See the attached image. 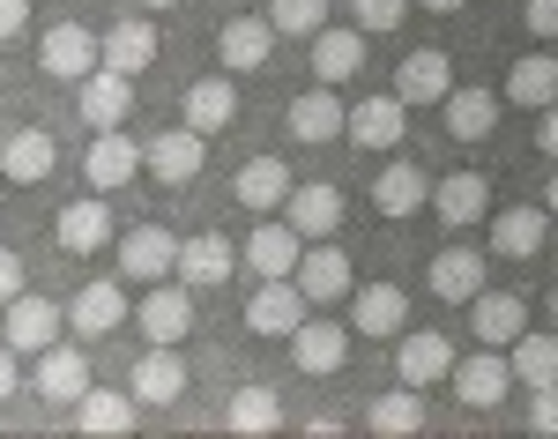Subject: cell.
Returning a JSON list of instances; mask_svg holds the SVG:
<instances>
[{
    "instance_id": "1",
    "label": "cell",
    "mask_w": 558,
    "mask_h": 439,
    "mask_svg": "<svg viewBox=\"0 0 558 439\" xmlns=\"http://www.w3.org/2000/svg\"><path fill=\"white\" fill-rule=\"evenodd\" d=\"M291 283H299L305 306H336V298H350L357 268H350V254L336 246V239H305V246H299V268H291Z\"/></svg>"
},
{
    "instance_id": "2",
    "label": "cell",
    "mask_w": 558,
    "mask_h": 439,
    "mask_svg": "<svg viewBox=\"0 0 558 439\" xmlns=\"http://www.w3.org/2000/svg\"><path fill=\"white\" fill-rule=\"evenodd\" d=\"M0 313H8V351H15V357H38L45 343H60V328H68V313L52 306V298H38L31 283H23Z\"/></svg>"
},
{
    "instance_id": "3",
    "label": "cell",
    "mask_w": 558,
    "mask_h": 439,
    "mask_svg": "<svg viewBox=\"0 0 558 439\" xmlns=\"http://www.w3.org/2000/svg\"><path fill=\"white\" fill-rule=\"evenodd\" d=\"M343 134L357 149H380L387 157V149H402V134H410V105H402L395 89H387V97H357L343 112Z\"/></svg>"
},
{
    "instance_id": "4",
    "label": "cell",
    "mask_w": 558,
    "mask_h": 439,
    "mask_svg": "<svg viewBox=\"0 0 558 439\" xmlns=\"http://www.w3.org/2000/svg\"><path fill=\"white\" fill-rule=\"evenodd\" d=\"M231 268H239V246H231V239H216V231L179 239V254H172V276L186 283V291H223V283H231Z\"/></svg>"
},
{
    "instance_id": "5",
    "label": "cell",
    "mask_w": 558,
    "mask_h": 439,
    "mask_svg": "<svg viewBox=\"0 0 558 439\" xmlns=\"http://www.w3.org/2000/svg\"><path fill=\"white\" fill-rule=\"evenodd\" d=\"M75 112H83V127H120L134 112V75H112V68H89L75 75Z\"/></svg>"
},
{
    "instance_id": "6",
    "label": "cell",
    "mask_w": 558,
    "mask_h": 439,
    "mask_svg": "<svg viewBox=\"0 0 558 439\" xmlns=\"http://www.w3.org/2000/svg\"><path fill=\"white\" fill-rule=\"evenodd\" d=\"M186 357H179V343H149V351L134 357V380H128V395L134 402H149V410H165V402L186 395Z\"/></svg>"
},
{
    "instance_id": "7",
    "label": "cell",
    "mask_w": 558,
    "mask_h": 439,
    "mask_svg": "<svg viewBox=\"0 0 558 439\" xmlns=\"http://www.w3.org/2000/svg\"><path fill=\"white\" fill-rule=\"evenodd\" d=\"M128 320L149 343H179V336L194 328V298H186V283H149L142 306H128Z\"/></svg>"
},
{
    "instance_id": "8",
    "label": "cell",
    "mask_w": 558,
    "mask_h": 439,
    "mask_svg": "<svg viewBox=\"0 0 558 439\" xmlns=\"http://www.w3.org/2000/svg\"><path fill=\"white\" fill-rule=\"evenodd\" d=\"M447 365H454V343L447 336H432V328H417V336H395V380L402 388H439L447 380Z\"/></svg>"
},
{
    "instance_id": "9",
    "label": "cell",
    "mask_w": 558,
    "mask_h": 439,
    "mask_svg": "<svg viewBox=\"0 0 558 439\" xmlns=\"http://www.w3.org/2000/svg\"><path fill=\"white\" fill-rule=\"evenodd\" d=\"M134 172H142V142H128L120 127H97V134H89V157H83L89 194H112V186H128Z\"/></svg>"
},
{
    "instance_id": "10",
    "label": "cell",
    "mask_w": 558,
    "mask_h": 439,
    "mask_svg": "<svg viewBox=\"0 0 558 439\" xmlns=\"http://www.w3.org/2000/svg\"><path fill=\"white\" fill-rule=\"evenodd\" d=\"M425 209L447 223V231H462V223H484V217H492V186H484V172H447L425 194Z\"/></svg>"
},
{
    "instance_id": "11",
    "label": "cell",
    "mask_w": 558,
    "mask_h": 439,
    "mask_svg": "<svg viewBox=\"0 0 558 439\" xmlns=\"http://www.w3.org/2000/svg\"><path fill=\"white\" fill-rule=\"evenodd\" d=\"M357 68H365V31H357V23H350V31L320 23V31H313V83L343 89V83H357Z\"/></svg>"
},
{
    "instance_id": "12",
    "label": "cell",
    "mask_w": 558,
    "mask_h": 439,
    "mask_svg": "<svg viewBox=\"0 0 558 439\" xmlns=\"http://www.w3.org/2000/svg\"><path fill=\"white\" fill-rule=\"evenodd\" d=\"M142 172L157 179V186H194V179H202V134L194 127L157 134V142L142 149Z\"/></svg>"
},
{
    "instance_id": "13",
    "label": "cell",
    "mask_w": 558,
    "mask_h": 439,
    "mask_svg": "<svg viewBox=\"0 0 558 439\" xmlns=\"http://www.w3.org/2000/svg\"><path fill=\"white\" fill-rule=\"evenodd\" d=\"M305 313H313V306L299 298L291 276H260V291L246 298V328H254V336H291Z\"/></svg>"
},
{
    "instance_id": "14",
    "label": "cell",
    "mask_w": 558,
    "mask_h": 439,
    "mask_svg": "<svg viewBox=\"0 0 558 439\" xmlns=\"http://www.w3.org/2000/svg\"><path fill=\"white\" fill-rule=\"evenodd\" d=\"M283 343H291V365H299V373H313V380L343 373V357H350V336L336 328V320H299Z\"/></svg>"
},
{
    "instance_id": "15",
    "label": "cell",
    "mask_w": 558,
    "mask_h": 439,
    "mask_svg": "<svg viewBox=\"0 0 558 439\" xmlns=\"http://www.w3.org/2000/svg\"><path fill=\"white\" fill-rule=\"evenodd\" d=\"M268 52H276L268 15H231V23L216 31V60H223L231 75H254V68H268Z\"/></svg>"
},
{
    "instance_id": "16",
    "label": "cell",
    "mask_w": 558,
    "mask_h": 439,
    "mask_svg": "<svg viewBox=\"0 0 558 439\" xmlns=\"http://www.w3.org/2000/svg\"><path fill=\"white\" fill-rule=\"evenodd\" d=\"M276 217L291 223L299 239H336V223H343V194L313 179V186H291V194H283V209H276Z\"/></svg>"
},
{
    "instance_id": "17",
    "label": "cell",
    "mask_w": 558,
    "mask_h": 439,
    "mask_svg": "<svg viewBox=\"0 0 558 439\" xmlns=\"http://www.w3.org/2000/svg\"><path fill=\"white\" fill-rule=\"evenodd\" d=\"M172 254H179V239L165 231V223H134L128 239H120V276H134V283H165V276H172Z\"/></svg>"
},
{
    "instance_id": "18",
    "label": "cell",
    "mask_w": 558,
    "mask_h": 439,
    "mask_svg": "<svg viewBox=\"0 0 558 439\" xmlns=\"http://www.w3.org/2000/svg\"><path fill=\"white\" fill-rule=\"evenodd\" d=\"M60 313H68L75 336H112V328H128V291L112 276H97V283L75 291V306H60Z\"/></svg>"
},
{
    "instance_id": "19",
    "label": "cell",
    "mask_w": 558,
    "mask_h": 439,
    "mask_svg": "<svg viewBox=\"0 0 558 439\" xmlns=\"http://www.w3.org/2000/svg\"><path fill=\"white\" fill-rule=\"evenodd\" d=\"M447 380H454V395L470 402V410H492V402L514 395V373H507L499 351H476V357H462V365H447Z\"/></svg>"
},
{
    "instance_id": "20",
    "label": "cell",
    "mask_w": 558,
    "mask_h": 439,
    "mask_svg": "<svg viewBox=\"0 0 558 439\" xmlns=\"http://www.w3.org/2000/svg\"><path fill=\"white\" fill-rule=\"evenodd\" d=\"M52 164H60V142H52L45 127H15V134H8V149H0L8 186H45V179H52Z\"/></svg>"
},
{
    "instance_id": "21",
    "label": "cell",
    "mask_w": 558,
    "mask_h": 439,
    "mask_svg": "<svg viewBox=\"0 0 558 439\" xmlns=\"http://www.w3.org/2000/svg\"><path fill=\"white\" fill-rule=\"evenodd\" d=\"M291 186H299V179H291V164H283V157H246L231 194H239V209H254V217H276Z\"/></svg>"
},
{
    "instance_id": "22",
    "label": "cell",
    "mask_w": 558,
    "mask_h": 439,
    "mask_svg": "<svg viewBox=\"0 0 558 439\" xmlns=\"http://www.w3.org/2000/svg\"><path fill=\"white\" fill-rule=\"evenodd\" d=\"M52 239H60V254H105V246H112V209H105V202H97V194H89V202H68V209H60V223H52Z\"/></svg>"
},
{
    "instance_id": "23",
    "label": "cell",
    "mask_w": 558,
    "mask_h": 439,
    "mask_svg": "<svg viewBox=\"0 0 558 439\" xmlns=\"http://www.w3.org/2000/svg\"><path fill=\"white\" fill-rule=\"evenodd\" d=\"M97 68H112V75H142V68H157V31L128 15V23H112L105 38H97Z\"/></svg>"
},
{
    "instance_id": "24",
    "label": "cell",
    "mask_w": 558,
    "mask_h": 439,
    "mask_svg": "<svg viewBox=\"0 0 558 439\" xmlns=\"http://www.w3.org/2000/svg\"><path fill=\"white\" fill-rule=\"evenodd\" d=\"M350 291H357V283H350ZM350 320H357V336L395 343V336H402V320H410V291H402V283H365V291H357V306H350Z\"/></svg>"
},
{
    "instance_id": "25",
    "label": "cell",
    "mask_w": 558,
    "mask_h": 439,
    "mask_svg": "<svg viewBox=\"0 0 558 439\" xmlns=\"http://www.w3.org/2000/svg\"><path fill=\"white\" fill-rule=\"evenodd\" d=\"M38 68H45V75H60V83L89 75V68H97V31H83V23L45 31V38H38Z\"/></svg>"
},
{
    "instance_id": "26",
    "label": "cell",
    "mask_w": 558,
    "mask_h": 439,
    "mask_svg": "<svg viewBox=\"0 0 558 439\" xmlns=\"http://www.w3.org/2000/svg\"><path fill=\"white\" fill-rule=\"evenodd\" d=\"M439 112H447V134L454 142H492V127H499V89H447L439 97Z\"/></svg>"
},
{
    "instance_id": "27",
    "label": "cell",
    "mask_w": 558,
    "mask_h": 439,
    "mask_svg": "<svg viewBox=\"0 0 558 439\" xmlns=\"http://www.w3.org/2000/svg\"><path fill=\"white\" fill-rule=\"evenodd\" d=\"M492 223V254L499 261H529V254H544V239H551V217L544 209H499Z\"/></svg>"
},
{
    "instance_id": "28",
    "label": "cell",
    "mask_w": 558,
    "mask_h": 439,
    "mask_svg": "<svg viewBox=\"0 0 558 439\" xmlns=\"http://www.w3.org/2000/svg\"><path fill=\"white\" fill-rule=\"evenodd\" d=\"M299 246H305V239H299V231H291L283 217H260L239 261L254 268V276H291V268H299Z\"/></svg>"
},
{
    "instance_id": "29",
    "label": "cell",
    "mask_w": 558,
    "mask_h": 439,
    "mask_svg": "<svg viewBox=\"0 0 558 439\" xmlns=\"http://www.w3.org/2000/svg\"><path fill=\"white\" fill-rule=\"evenodd\" d=\"M558 97V60L551 52H529L507 68V83H499V105H521V112H544Z\"/></svg>"
},
{
    "instance_id": "30",
    "label": "cell",
    "mask_w": 558,
    "mask_h": 439,
    "mask_svg": "<svg viewBox=\"0 0 558 439\" xmlns=\"http://www.w3.org/2000/svg\"><path fill=\"white\" fill-rule=\"evenodd\" d=\"M476 291H484V254H476V246H447V254H432V298L470 306Z\"/></svg>"
},
{
    "instance_id": "31",
    "label": "cell",
    "mask_w": 558,
    "mask_h": 439,
    "mask_svg": "<svg viewBox=\"0 0 558 439\" xmlns=\"http://www.w3.org/2000/svg\"><path fill=\"white\" fill-rule=\"evenodd\" d=\"M470 306H476L470 328H476V343H484V351H507L521 328H529V306H521L514 291H476Z\"/></svg>"
},
{
    "instance_id": "32",
    "label": "cell",
    "mask_w": 558,
    "mask_h": 439,
    "mask_svg": "<svg viewBox=\"0 0 558 439\" xmlns=\"http://www.w3.org/2000/svg\"><path fill=\"white\" fill-rule=\"evenodd\" d=\"M89 388V357L75 343H45L38 351V402H75Z\"/></svg>"
},
{
    "instance_id": "33",
    "label": "cell",
    "mask_w": 558,
    "mask_h": 439,
    "mask_svg": "<svg viewBox=\"0 0 558 439\" xmlns=\"http://www.w3.org/2000/svg\"><path fill=\"white\" fill-rule=\"evenodd\" d=\"M447 89H454V68H447V52H432V45L395 68V97H402V105H439Z\"/></svg>"
},
{
    "instance_id": "34",
    "label": "cell",
    "mask_w": 558,
    "mask_h": 439,
    "mask_svg": "<svg viewBox=\"0 0 558 439\" xmlns=\"http://www.w3.org/2000/svg\"><path fill=\"white\" fill-rule=\"evenodd\" d=\"M231 120H239V89H231V75H202V83L186 89V127L202 134V142L223 134Z\"/></svg>"
},
{
    "instance_id": "35",
    "label": "cell",
    "mask_w": 558,
    "mask_h": 439,
    "mask_svg": "<svg viewBox=\"0 0 558 439\" xmlns=\"http://www.w3.org/2000/svg\"><path fill=\"white\" fill-rule=\"evenodd\" d=\"M425 194H432V179L417 172L410 157H395V164L373 179V209H380V217H417V209H425Z\"/></svg>"
},
{
    "instance_id": "36",
    "label": "cell",
    "mask_w": 558,
    "mask_h": 439,
    "mask_svg": "<svg viewBox=\"0 0 558 439\" xmlns=\"http://www.w3.org/2000/svg\"><path fill=\"white\" fill-rule=\"evenodd\" d=\"M291 134H299V142H336V134H343V97L328 83H313L305 97H291Z\"/></svg>"
},
{
    "instance_id": "37",
    "label": "cell",
    "mask_w": 558,
    "mask_h": 439,
    "mask_svg": "<svg viewBox=\"0 0 558 439\" xmlns=\"http://www.w3.org/2000/svg\"><path fill=\"white\" fill-rule=\"evenodd\" d=\"M134 410H142V402L134 395H112V388H83V395H75V425H83L89 439L105 432H134Z\"/></svg>"
},
{
    "instance_id": "38",
    "label": "cell",
    "mask_w": 558,
    "mask_h": 439,
    "mask_svg": "<svg viewBox=\"0 0 558 439\" xmlns=\"http://www.w3.org/2000/svg\"><path fill=\"white\" fill-rule=\"evenodd\" d=\"M223 425H231V432H276V425H283V395L254 380V388H239V395H231Z\"/></svg>"
},
{
    "instance_id": "39",
    "label": "cell",
    "mask_w": 558,
    "mask_h": 439,
    "mask_svg": "<svg viewBox=\"0 0 558 439\" xmlns=\"http://www.w3.org/2000/svg\"><path fill=\"white\" fill-rule=\"evenodd\" d=\"M507 373H514L521 388H551V380H558V343L521 328V336H514V365H507Z\"/></svg>"
},
{
    "instance_id": "40",
    "label": "cell",
    "mask_w": 558,
    "mask_h": 439,
    "mask_svg": "<svg viewBox=\"0 0 558 439\" xmlns=\"http://www.w3.org/2000/svg\"><path fill=\"white\" fill-rule=\"evenodd\" d=\"M328 23V0H268V31L276 38H313Z\"/></svg>"
},
{
    "instance_id": "41",
    "label": "cell",
    "mask_w": 558,
    "mask_h": 439,
    "mask_svg": "<svg viewBox=\"0 0 558 439\" xmlns=\"http://www.w3.org/2000/svg\"><path fill=\"white\" fill-rule=\"evenodd\" d=\"M425 425V402H417V388H395V395H380L373 402V432H417Z\"/></svg>"
},
{
    "instance_id": "42",
    "label": "cell",
    "mask_w": 558,
    "mask_h": 439,
    "mask_svg": "<svg viewBox=\"0 0 558 439\" xmlns=\"http://www.w3.org/2000/svg\"><path fill=\"white\" fill-rule=\"evenodd\" d=\"M402 15H410V0H357V31H365V38L402 31Z\"/></svg>"
},
{
    "instance_id": "43",
    "label": "cell",
    "mask_w": 558,
    "mask_h": 439,
    "mask_svg": "<svg viewBox=\"0 0 558 439\" xmlns=\"http://www.w3.org/2000/svg\"><path fill=\"white\" fill-rule=\"evenodd\" d=\"M529 395H536V402H529V432L551 439V432H558V402H551V388H529Z\"/></svg>"
},
{
    "instance_id": "44",
    "label": "cell",
    "mask_w": 558,
    "mask_h": 439,
    "mask_svg": "<svg viewBox=\"0 0 558 439\" xmlns=\"http://www.w3.org/2000/svg\"><path fill=\"white\" fill-rule=\"evenodd\" d=\"M521 23H529V38H551V31H558V0H529Z\"/></svg>"
},
{
    "instance_id": "45",
    "label": "cell",
    "mask_w": 558,
    "mask_h": 439,
    "mask_svg": "<svg viewBox=\"0 0 558 439\" xmlns=\"http://www.w3.org/2000/svg\"><path fill=\"white\" fill-rule=\"evenodd\" d=\"M31 31V0H0V45Z\"/></svg>"
},
{
    "instance_id": "46",
    "label": "cell",
    "mask_w": 558,
    "mask_h": 439,
    "mask_svg": "<svg viewBox=\"0 0 558 439\" xmlns=\"http://www.w3.org/2000/svg\"><path fill=\"white\" fill-rule=\"evenodd\" d=\"M15 291H23V261H15V254H8V246H0V306H8V298H15Z\"/></svg>"
},
{
    "instance_id": "47",
    "label": "cell",
    "mask_w": 558,
    "mask_h": 439,
    "mask_svg": "<svg viewBox=\"0 0 558 439\" xmlns=\"http://www.w3.org/2000/svg\"><path fill=\"white\" fill-rule=\"evenodd\" d=\"M536 149H544V157H551V149H558V120H551V105L536 112Z\"/></svg>"
},
{
    "instance_id": "48",
    "label": "cell",
    "mask_w": 558,
    "mask_h": 439,
    "mask_svg": "<svg viewBox=\"0 0 558 439\" xmlns=\"http://www.w3.org/2000/svg\"><path fill=\"white\" fill-rule=\"evenodd\" d=\"M15 395V351H0V402Z\"/></svg>"
},
{
    "instance_id": "49",
    "label": "cell",
    "mask_w": 558,
    "mask_h": 439,
    "mask_svg": "<svg viewBox=\"0 0 558 439\" xmlns=\"http://www.w3.org/2000/svg\"><path fill=\"white\" fill-rule=\"evenodd\" d=\"M432 15H454V8H470V0H425Z\"/></svg>"
},
{
    "instance_id": "50",
    "label": "cell",
    "mask_w": 558,
    "mask_h": 439,
    "mask_svg": "<svg viewBox=\"0 0 558 439\" xmlns=\"http://www.w3.org/2000/svg\"><path fill=\"white\" fill-rule=\"evenodd\" d=\"M142 8H179V0H142Z\"/></svg>"
},
{
    "instance_id": "51",
    "label": "cell",
    "mask_w": 558,
    "mask_h": 439,
    "mask_svg": "<svg viewBox=\"0 0 558 439\" xmlns=\"http://www.w3.org/2000/svg\"><path fill=\"white\" fill-rule=\"evenodd\" d=\"M0 83H8V68H0Z\"/></svg>"
}]
</instances>
